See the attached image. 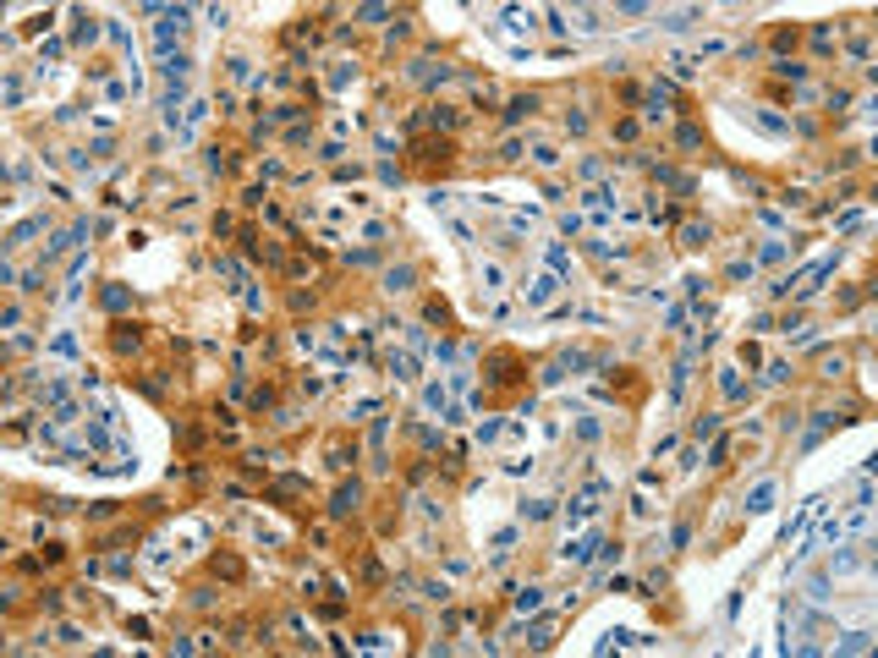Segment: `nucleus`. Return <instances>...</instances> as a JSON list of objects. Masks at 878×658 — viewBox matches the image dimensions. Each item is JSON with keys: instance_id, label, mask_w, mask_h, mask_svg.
I'll list each match as a JSON object with an SVG mask.
<instances>
[{"instance_id": "1", "label": "nucleus", "mask_w": 878, "mask_h": 658, "mask_svg": "<svg viewBox=\"0 0 878 658\" xmlns=\"http://www.w3.org/2000/svg\"><path fill=\"white\" fill-rule=\"evenodd\" d=\"M483 373H489V384H500V390H511V384H522L527 379V362L522 357H516V351H489V357H483Z\"/></svg>"}, {"instance_id": "2", "label": "nucleus", "mask_w": 878, "mask_h": 658, "mask_svg": "<svg viewBox=\"0 0 878 658\" xmlns=\"http://www.w3.org/2000/svg\"><path fill=\"white\" fill-rule=\"evenodd\" d=\"M412 164H418V170H450V164H456V143H450V138H428V143L412 148Z\"/></svg>"}, {"instance_id": "3", "label": "nucleus", "mask_w": 878, "mask_h": 658, "mask_svg": "<svg viewBox=\"0 0 878 658\" xmlns=\"http://www.w3.org/2000/svg\"><path fill=\"white\" fill-rule=\"evenodd\" d=\"M357 505H362V489H357V483H340L335 499H330V515H352Z\"/></svg>"}, {"instance_id": "4", "label": "nucleus", "mask_w": 878, "mask_h": 658, "mask_svg": "<svg viewBox=\"0 0 878 658\" xmlns=\"http://www.w3.org/2000/svg\"><path fill=\"white\" fill-rule=\"evenodd\" d=\"M209 571H214V576H226V581H242V559H236V554H214V559H209Z\"/></svg>"}, {"instance_id": "5", "label": "nucleus", "mask_w": 878, "mask_h": 658, "mask_svg": "<svg viewBox=\"0 0 878 658\" xmlns=\"http://www.w3.org/2000/svg\"><path fill=\"white\" fill-rule=\"evenodd\" d=\"M110 340H116V351H138L143 329H138V324H116V335H110Z\"/></svg>"}, {"instance_id": "6", "label": "nucleus", "mask_w": 878, "mask_h": 658, "mask_svg": "<svg viewBox=\"0 0 878 658\" xmlns=\"http://www.w3.org/2000/svg\"><path fill=\"white\" fill-rule=\"evenodd\" d=\"M533 110H538V99H533V94H516V99L505 104V121H522V116H533Z\"/></svg>"}, {"instance_id": "7", "label": "nucleus", "mask_w": 878, "mask_h": 658, "mask_svg": "<svg viewBox=\"0 0 878 658\" xmlns=\"http://www.w3.org/2000/svg\"><path fill=\"white\" fill-rule=\"evenodd\" d=\"M555 286H560L555 274H544V280H533V291H527V302H533V308H538V302H549V296H555Z\"/></svg>"}, {"instance_id": "8", "label": "nucleus", "mask_w": 878, "mask_h": 658, "mask_svg": "<svg viewBox=\"0 0 878 658\" xmlns=\"http://www.w3.org/2000/svg\"><path fill=\"white\" fill-rule=\"evenodd\" d=\"M774 505V483H757L752 494H747V511H769Z\"/></svg>"}, {"instance_id": "9", "label": "nucleus", "mask_w": 878, "mask_h": 658, "mask_svg": "<svg viewBox=\"0 0 878 658\" xmlns=\"http://www.w3.org/2000/svg\"><path fill=\"white\" fill-rule=\"evenodd\" d=\"M675 143H681V148H703V126H697V121H687L681 132H675Z\"/></svg>"}, {"instance_id": "10", "label": "nucleus", "mask_w": 878, "mask_h": 658, "mask_svg": "<svg viewBox=\"0 0 878 658\" xmlns=\"http://www.w3.org/2000/svg\"><path fill=\"white\" fill-rule=\"evenodd\" d=\"M708 236H713V230H708V225H697V220H691V225L681 230V242H687V247H703Z\"/></svg>"}, {"instance_id": "11", "label": "nucleus", "mask_w": 878, "mask_h": 658, "mask_svg": "<svg viewBox=\"0 0 878 658\" xmlns=\"http://www.w3.org/2000/svg\"><path fill=\"white\" fill-rule=\"evenodd\" d=\"M384 286H390V291H406V286H412V269H406V264L390 269V274H384Z\"/></svg>"}, {"instance_id": "12", "label": "nucleus", "mask_w": 878, "mask_h": 658, "mask_svg": "<svg viewBox=\"0 0 878 658\" xmlns=\"http://www.w3.org/2000/svg\"><path fill=\"white\" fill-rule=\"evenodd\" d=\"M801 72H807V66H796V61H774V77H791V82H801Z\"/></svg>"}, {"instance_id": "13", "label": "nucleus", "mask_w": 878, "mask_h": 658, "mask_svg": "<svg viewBox=\"0 0 878 658\" xmlns=\"http://www.w3.org/2000/svg\"><path fill=\"white\" fill-rule=\"evenodd\" d=\"M549 511H555V505H549V499H533V505H522V515H527V521H544V515H549Z\"/></svg>"}, {"instance_id": "14", "label": "nucleus", "mask_w": 878, "mask_h": 658, "mask_svg": "<svg viewBox=\"0 0 878 658\" xmlns=\"http://www.w3.org/2000/svg\"><path fill=\"white\" fill-rule=\"evenodd\" d=\"M516 609H522V615H527V609H538V587H522V593H516Z\"/></svg>"}, {"instance_id": "15", "label": "nucleus", "mask_w": 878, "mask_h": 658, "mask_svg": "<svg viewBox=\"0 0 878 658\" xmlns=\"http://www.w3.org/2000/svg\"><path fill=\"white\" fill-rule=\"evenodd\" d=\"M105 308H110V313L126 308V291H121V286H105Z\"/></svg>"}]
</instances>
